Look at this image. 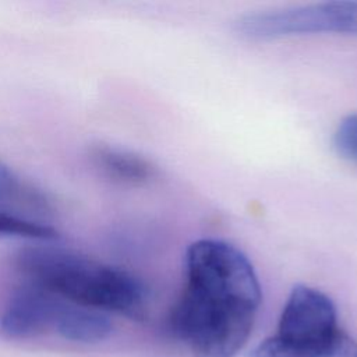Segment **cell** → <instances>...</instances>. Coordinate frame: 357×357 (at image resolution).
Here are the masks:
<instances>
[{
	"label": "cell",
	"mask_w": 357,
	"mask_h": 357,
	"mask_svg": "<svg viewBox=\"0 0 357 357\" xmlns=\"http://www.w3.org/2000/svg\"><path fill=\"white\" fill-rule=\"evenodd\" d=\"M15 266L31 284L75 305L113 311L131 319L146 315V287L124 269L53 245L21 248Z\"/></svg>",
	"instance_id": "cell-1"
},
{
	"label": "cell",
	"mask_w": 357,
	"mask_h": 357,
	"mask_svg": "<svg viewBox=\"0 0 357 357\" xmlns=\"http://www.w3.org/2000/svg\"><path fill=\"white\" fill-rule=\"evenodd\" d=\"M255 314L184 286L170 314V329L194 357H233L247 343Z\"/></svg>",
	"instance_id": "cell-2"
},
{
	"label": "cell",
	"mask_w": 357,
	"mask_h": 357,
	"mask_svg": "<svg viewBox=\"0 0 357 357\" xmlns=\"http://www.w3.org/2000/svg\"><path fill=\"white\" fill-rule=\"evenodd\" d=\"M339 331L332 300L298 284L284 304L278 332L255 346L250 357H321Z\"/></svg>",
	"instance_id": "cell-3"
},
{
	"label": "cell",
	"mask_w": 357,
	"mask_h": 357,
	"mask_svg": "<svg viewBox=\"0 0 357 357\" xmlns=\"http://www.w3.org/2000/svg\"><path fill=\"white\" fill-rule=\"evenodd\" d=\"M185 286L219 300L258 310L261 287L248 258L234 245L202 238L184 257Z\"/></svg>",
	"instance_id": "cell-4"
},
{
	"label": "cell",
	"mask_w": 357,
	"mask_h": 357,
	"mask_svg": "<svg viewBox=\"0 0 357 357\" xmlns=\"http://www.w3.org/2000/svg\"><path fill=\"white\" fill-rule=\"evenodd\" d=\"M66 303L38 287L29 284L15 291L0 315V332L14 340L38 337L56 328V322Z\"/></svg>",
	"instance_id": "cell-5"
},
{
	"label": "cell",
	"mask_w": 357,
	"mask_h": 357,
	"mask_svg": "<svg viewBox=\"0 0 357 357\" xmlns=\"http://www.w3.org/2000/svg\"><path fill=\"white\" fill-rule=\"evenodd\" d=\"M286 35L357 33V1H335L287 8L280 18Z\"/></svg>",
	"instance_id": "cell-6"
},
{
	"label": "cell",
	"mask_w": 357,
	"mask_h": 357,
	"mask_svg": "<svg viewBox=\"0 0 357 357\" xmlns=\"http://www.w3.org/2000/svg\"><path fill=\"white\" fill-rule=\"evenodd\" d=\"M54 331L70 342L98 343L109 337L113 325L105 314L96 310L66 304L59 315Z\"/></svg>",
	"instance_id": "cell-7"
},
{
	"label": "cell",
	"mask_w": 357,
	"mask_h": 357,
	"mask_svg": "<svg viewBox=\"0 0 357 357\" xmlns=\"http://www.w3.org/2000/svg\"><path fill=\"white\" fill-rule=\"evenodd\" d=\"M93 163L110 178L141 184L155 176V167L144 158L113 146L99 145L91 152Z\"/></svg>",
	"instance_id": "cell-8"
},
{
	"label": "cell",
	"mask_w": 357,
	"mask_h": 357,
	"mask_svg": "<svg viewBox=\"0 0 357 357\" xmlns=\"http://www.w3.org/2000/svg\"><path fill=\"white\" fill-rule=\"evenodd\" d=\"M0 236H18L32 240H53L57 231L43 223L0 211Z\"/></svg>",
	"instance_id": "cell-9"
},
{
	"label": "cell",
	"mask_w": 357,
	"mask_h": 357,
	"mask_svg": "<svg viewBox=\"0 0 357 357\" xmlns=\"http://www.w3.org/2000/svg\"><path fill=\"white\" fill-rule=\"evenodd\" d=\"M333 144L339 153L357 162V114H349L339 123Z\"/></svg>",
	"instance_id": "cell-10"
},
{
	"label": "cell",
	"mask_w": 357,
	"mask_h": 357,
	"mask_svg": "<svg viewBox=\"0 0 357 357\" xmlns=\"http://www.w3.org/2000/svg\"><path fill=\"white\" fill-rule=\"evenodd\" d=\"M28 194L15 173L0 160V206L18 199H28Z\"/></svg>",
	"instance_id": "cell-11"
},
{
	"label": "cell",
	"mask_w": 357,
	"mask_h": 357,
	"mask_svg": "<svg viewBox=\"0 0 357 357\" xmlns=\"http://www.w3.org/2000/svg\"><path fill=\"white\" fill-rule=\"evenodd\" d=\"M321 357H357V342L339 331Z\"/></svg>",
	"instance_id": "cell-12"
}]
</instances>
